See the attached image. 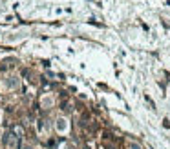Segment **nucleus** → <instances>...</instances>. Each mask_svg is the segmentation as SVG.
<instances>
[]
</instances>
